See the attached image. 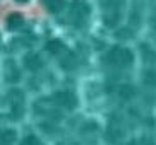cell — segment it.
I'll use <instances>...</instances> for the list:
<instances>
[{
  "label": "cell",
  "instance_id": "8fae6325",
  "mask_svg": "<svg viewBox=\"0 0 156 145\" xmlns=\"http://www.w3.org/2000/svg\"><path fill=\"white\" fill-rule=\"evenodd\" d=\"M7 80L9 82H17L19 80V70L16 68L14 63H7Z\"/></svg>",
  "mask_w": 156,
  "mask_h": 145
},
{
  "label": "cell",
  "instance_id": "3957f363",
  "mask_svg": "<svg viewBox=\"0 0 156 145\" xmlns=\"http://www.w3.org/2000/svg\"><path fill=\"white\" fill-rule=\"evenodd\" d=\"M53 101H55L58 106L65 109H74L77 106V97L69 91H60V92H55L53 94Z\"/></svg>",
  "mask_w": 156,
  "mask_h": 145
},
{
  "label": "cell",
  "instance_id": "52a82bcc",
  "mask_svg": "<svg viewBox=\"0 0 156 145\" xmlns=\"http://www.w3.org/2000/svg\"><path fill=\"white\" fill-rule=\"evenodd\" d=\"M17 133L14 130H0V145H14Z\"/></svg>",
  "mask_w": 156,
  "mask_h": 145
},
{
  "label": "cell",
  "instance_id": "5bb4252c",
  "mask_svg": "<svg viewBox=\"0 0 156 145\" xmlns=\"http://www.w3.org/2000/svg\"><path fill=\"white\" fill-rule=\"evenodd\" d=\"M132 96H134L132 86H122V87H120V97H124V99H130Z\"/></svg>",
  "mask_w": 156,
  "mask_h": 145
},
{
  "label": "cell",
  "instance_id": "d6986e66",
  "mask_svg": "<svg viewBox=\"0 0 156 145\" xmlns=\"http://www.w3.org/2000/svg\"><path fill=\"white\" fill-rule=\"evenodd\" d=\"M21 22H23V21H21V17H19V15H14V17H10V21H9L10 26H19Z\"/></svg>",
  "mask_w": 156,
  "mask_h": 145
},
{
  "label": "cell",
  "instance_id": "44dd1931",
  "mask_svg": "<svg viewBox=\"0 0 156 145\" xmlns=\"http://www.w3.org/2000/svg\"><path fill=\"white\" fill-rule=\"evenodd\" d=\"M21 2H24V0H21Z\"/></svg>",
  "mask_w": 156,
  "mask_h": 145
},
{
  "label": "cell",
  "instance_id": "ba28073f",
  "mask_svg": "<svg viewBox=\"0 0 156 145\" xmlns=\"http://www.w3.org/2000/svg\"><path fill=\"white\" fill-rule=\"evenodd\" d=\"M141 55H142V60L147 62V63H154L156 62V51L149 45H141Z\"/></svg>",
  "mask_w": 156,
  "mask_h": 145
},
{
  "label": "cell",
  "instance_id": "5b68a950",
  "mask_svg": "<svg viewBox=\"0 0 156 145\" xmlns=\"http://www.w3.org/2000/svg\"><path fill=\"white\" fill-rule=\"evenodd\" d=\"M10 97V106H12V114H14L16 118H21V114H23V94L19 91H12L9 94Z\"/></svg>",
  "mask_w": 156,
  "mask_h": 145
},
{
  "label": "cell",
  "instance_id": "30bf717a",
  "mask_svg": "<svg viewBox=\"0 0 156 145\" xmlns=\"http://www.w3.org/2000/svg\"><path fill=\"white\" fill-rule=\"evenodd\" d=\"M142 82L149 87H156V68L146 70V72H144V77H142Z\"/></svg>",
  "mask_w": 156,
  "mask_h": 145
},
{
  "label": "cell",
  "instance_id": "8992f818",
  "mask_svg": "<svg viewBox=\"0 0 156 145\" xmlns=\"http://www.w3.org/2000/svg\"><path fill=\"white\" fill-rule=\"evenodd\" d=\"M24 65H26V68H29V70L34 72V70H40V68L43 67V62L38 55H28V56L24 58Z\"/></svg>",
  "mask_w": 156,
  "mask_h": 145
},
{
  "label": "cell",
  "instance_id": "ffe728a7",
  "mask_svg": "<svg viewBox=\"0 0 156 145\" xmlns=\"http://www.w3.org/2000/svg\"><path fill=\"white\" fill-rule=\"evenodd\" d=\"M149 24H151V27L154 29V32H156V14L151 17V21H149Z\"/></svg>",
  "mask_w": 156,
  "mask_h": 145
},
{
  "label": "cell",
  "instance_id": "ac0fdd59",
  "mask_svg": "<svg viewBox=\"0 0 156 145\" xmlns=\"http://www.w3.org/2000/svg\"><path fill=\"white\" fill-rule=\"evenodd\" d=\"M101 4H103V7H112V5H117L120 4V0H101Z\"/></svg>",
  "mask_w": 156,
  "mask_h": 145
},
{
  "label": "cell",
  "instance_id": "7a4b0ae2",
  "mask_svg": "<svg viewBox=\"0 0 156 145\" xmlns=\"http://www.w3.org/2000/svg\"><path fill=\"white\" fill-rule=\"evenodd\" d=\"M89 5L84 2V0H74L72 5H70V21H72L76 26H83L86 22V19L89 17Z\"/></svg>",
  "mask_w": 156,
  "mask_h": 145
},
{
  "label": "cell",
  "instance_id": "9c48e42d",
  "mask_svg": "<svg viewBox=\"0 0 156 145\" xmlns=\"http://www.w3.org/2000/svg\"><path fill=\"white\" fill-rule=\"evenodd\" d=\"M46 50L50 51L51 55H58V53H62L65 48H64V43H62V41L55 39V41H50V43L46 45Z\"/></svg>",
  "mask_w": 156,
  "mask_h": 145
},
{
  "label": "cell",
  "instance_id": "2e32d148",
  "mask_svg": "<svg viewBox=\"0 0 156 145\" xmlns=\"http://www.w3.org/2000/svg\"><path fill=\"white\" fill-rule=\"evenodd\" d=\"M115 36L119 38V39H130L132 34H130V29H120V31H117Z\"/></svg>",
  "mask_w": 156,
  "mask_h": 145
},
{
  "label": "cell",
  "instance_id": "6da1fadb",
  "mask_svg": "<svg viewBox=\"0 0 156 145\" xmlns=\"http://www.w3.org/2000/svg\"><path fill=\"white\" fill-rule=\"evenodd\" d=\"M105 60L112 67L117 68H127L132 65L134 62V55L129 48H124V46H113L108 53H106Z\"/></svg>",
  "mask_w": 156,
  "mask_h": 145
},
{
  "label": "cell",
  "instance_id": "9a60e30c",
  "mask_svg": "<svg viewBox=\"0 0 156 145\" xmlns=\"http://www.w3.org/2000/svg\"><path fill=\"white\" fill-rule=\"evenodd\" d=\"M21 145H41V142H40V138H38V137L28 135L23 142H21Z\"/></svg>",
  "mask_w": 156,
  "mask_h": 145
},
{
  "label": "cell",
  "instance_id": "277c9868",
  "mask_svg": "<svg viewBox=\"0 0 156 145\" xmlns=\"http://www.w3.org/2000/svg\"><path fill=\"white\" fill-rule=\"evenodd\" d=\"M106 12H105V24L108 27H113L119 24L120 21V15H122V2L117 5H112V7H106Z\"/></svg>",
  "mask_w": 156,
  "mask_h": 145
},
{
  "label": "cell",
  "instance_id": "7c38bea8",
  "mask_svg": "<svg viewBox=\"0 0 156 145\" xmlns=\"http://www.w3.org/2000/svg\"><path fill=\"white\" fill-rule=\"evenodd\" d=\"M122 137H124V132L119 130V128H110V130L106 132V138H108L112 143H115V142L119 140V138H122Z\"/></svg>",
  "mask_w": 156,
  "mask_h": 145
},
{
  "label": "cell",
  "instance_id": "e0dca14e",
  "mask_svg": "<svg viewBox=\"0 0 156 145\" xmlns=\"http://www.w3.org/2000/svg\"><path fill=\"white\" fill-rule=\"evenodd\" d=\"M137 143L139 145H156L154 142H153L151 138H147V137H142L141 140H137Z\"/></svg>",
  "mask_w": 156,
  "mask_h": 145
},
{
  "label": "cell",
  "instance_id": "4fadbf2b",
  "mask_svg": "<svg viewBox=\"0 0 156 145\" xmlns=\"http://www.w3.org/2000/svg\"><path fill=\"white\" fill-rule=\"evenodd\" d=\"M46 5L48 9L53 10V12H58L65 7V0H46Z\"/></svg>",
  "mask_w": 156,
  "mask_h": 145
}]
</instances>
